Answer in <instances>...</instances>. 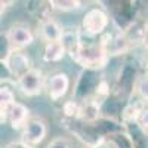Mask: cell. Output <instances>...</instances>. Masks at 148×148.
<instances>
[{
    "label": "cell",
    "instance_id": "cell-5",
    "mask_svg": "<svg viewBox=\"0 0 148 148\" xmlns=\"http://www.w3.org/2000/svg\"><path fill=\"white\" fill-rule=\"evenodd\" d=\"M82 27L86 34L98 36L105 31L108 27V15L101 9H90L88 14L83 16Z\"/></svg>",
    "mask_w": 148,
    "mask_h": 148
},
{
    "label": "cell",
    "instance_id": "cell-10",
    "mask_svg": "<svg viewBox=\"0 0 148 148\" xmlns=\"http://www.w3.org/2000/svg\"><path fill=\"white\" fill-rule=\"evenodd\" d=\"M61 45H62L65 53H70V56L73 59H76L77 53H79V49L82 46V37L79 31H64L61 34V39H59Z\"/></svg>",
    "mask_w": 148,
    "mask_h": 148
},
{
    "label": "cell",
    "instance_id": "cell-6",
    "mask_svg": "<svg viewBox=\"0 0 148 148\" xmlns=\"http://www.w3.org/2000/svg\"><path fill=\"white\" fill-rule=\"evenodd\" d=\"M6 42L12 47V51H21L22 47L30 46L34 42V34L27 27L14 25L6 33Z\"/></svg>",
    "mask_w": 148,
    "mask_h": 148
},
{
    "label": "cell",
    "instance_id": "cell-9",
    "mask_svg": "<svg viewBox=\"0 0 148 148\" xmlns=\"http://www.w3.org/2000/svg\"><path fill=\"white\" fill-rule=\"evenodd\" d=\"M101 107L95 99H83L77 105V117L86 123H95L99 119Z\"/></svg>",
    "mask_w": 148,
    "mask_h": 148
},
{
    "label": "cell",
    "instance_id": "cell-20",
    "mask_svg": "<svg viewBox=\"0 0 148 148\" xmlns=\"http://www.w3.org/2000/svg\"><path fill=\"white\" fill-rule=\"evenodd\" d=\"M5 148H30V147L25 145L22 141H12V142H9Z\"/></svg>",
    "mask_w": 148,
    "mask_h": 148
},
{
    "label": "cell",
    "instance_id": "cell-18",
    "mask_svg": "<svg viewBox=\"0 0 148 148\" xmlns=\"http://www.w3.org/2000/svg\"><path fill=\"white\" fill-rule=\"evenodd\" d=\"M77 105L74 101H68L65 105H64V113L68 116V117H73V116H77Z\"/></svg>",
    "mask_w": 148,
    "mask_h": 148
},
{
    "label": "cell",
    "instance_id": "cell-11",
    "mask_svg": "<svg viewBox=\"0 0 148 148\" xmlns=\"http://www.w3.org/2000/svg\"><path fill=\"white\" fill-rule=\"evenodd\" d=\"M61 34H62V28L53 19H46L40 22V36L43 40H46V43L59 42Z\"/></svg>",
    "mask_w": 148,
    "mask_h": 148
},
{
    "label": "cell",
    "instance_id": "cell-12",
    "mask_svg": "<svg viewBox=\"0 0 148 148\" xmlns=\"http://www.w3.org/2000/svg\"><path fill=\"white\" fill-rule=\"evenodd\" d=\"M65 51L61 42H51V43H46L45 46V52H43V59L46 62H58L64 58Z\"/></svg>",
    "mask_w": 148,
    "mask_h": 148
},
{
    "label": "cell",
    "instance_id": "cell-8",
    "mask_svg": "<svg viewBox=\"0 0 148 148\" xmlns=\"http://www.w3.org/2000/svg\"><path fill=\"white\" fill-rule=\"evenodd\" d=\"M30 114L28 108L21 104V102H14L8 110H6V119L9 120L10 126L14 129H19L27 123V117Z\"/></svg>",
    "mask_w": 148,
    "mask_h": 148
},
{
    "label": "cell",
    "instance_id": "cell-21",
    "mask_svg": "<svg viewBox=\"0 0 148 148\" xmlns=\"http://www.w3.org/2000/svg\"><path fill=\"white\" fill-rule=\"evenodd\" d=\"M5 9H6V3H5V2H0V18H2Z\"/></svg>",
    "mask_w": 148,
    "mask_h": 148
},
{
    "label": "cell",
    "instance_id": "cell-19",
    "mask_svg": "<svg viewBox=\"0 0 148 148\" xmlns=\"http://www.w3.org/2000/svg\"><path fill=\"white\" fill-rule=\"evenodd\" d=\"M93 148H120L116 142L113 141H107V139H101L99 142H96L93 145Z\"/></svg>",
    "mask_w": 148,
    "mask_h": 148
},
{
    "label": "cell",
    "instance_id": "cell-14",
    "mask_svg": "<svg viewBox=\"0 0 148 148\" xmlns=\"http://www.w3.org/2000/svg\"><path fill=\"white\" fill-rule=\"evenodd\" d=\"M51 6L56 10H62V12H71V10H77L82 8V3L79 0H52Z\"/></svg>",
    "mask_w": 148,
    "mask_h": 148
},
{
    "label": "cell",
    "instance_id": "cell-13",
    "mask_svg": "<svg viewBox=\"0 0 148 148\" xmlns=\"http://www.w3.org/2000/svg\"><path fill=\"white\" fill-rule=\"evenodd\" d=\"M93 71L92 70H86L82 76H80V80H79V84H77V92L76 95L79 98H84L86 93H88V90L93 86L95 83V79H93Z\"/></svg>",
    "mask_w": 148,
    "mask_h": 148
},
{
    "label": "cell",
    "instance_id": "cell-7",
    "mask_svg": "<svg viewBox=\"0 0 148 148\" xmlns=\"http://www.w3.org/2000/svg\"><path fill=\"white\" fill-rule=\"evenodd\" d=\"M70 89V79L65 73H56L47 83V95L52 101H59Z\"/></svg>",
    "mask_w": 148,
    "mask_h": 148
},
{
    "label": "cell",
    "instance_id": "cell-3",
    "mask_svg": "<svg viewBox=\"0 0 148 148\" xmlns=\"http://www.w3.org/2000/svg\"><path fill=\"white\" fill-rule=\"evenodd\" d=\"M46 133H47V127H46V123L43 120L30 119L24 125L21 141L25 145H28L30 148H34L40 142H43V139L46 138Z\"/></svg>",
    "mask_w": 148,
    "mask_h": 148
},
{
    "label": "cell",
    "instance_id": "cell-16",
    "mask_svg": "<svg viewBox=\"0 0 148 148\" xmlns=\"http://www.w3.org/2000/svg\"><path fill=\"white\" fill-rule=\"evenodd\" d=\"M14 102H15L14 92L9 88H0V108L6 111Z\"/></svg>",
    "mask_w": 148,
    "mask_h": 148
},
{
    "label": "cell",
    "instance_id": "cell-17",
    "mask_svg": "<svg viewBox=\"0 0 148 148\" xmlns=\"http://www.w3.org/2000/svg\"><path fill=\"white\" fill-rule=\"evenodd\" d=\"M46 148H71V142L64 136H58L49 142Z\"/></svg>",
    "mask_w": 148,
    "mask_h": 148
},
{
    "label": "cell",
    "instance_id": "cell-22",
    "mask_svg": "<svg viewBox=\"0 0 148 148\" xmlns=\"http://www.w3.org/2000/svg\"><path fill=\"white\" fill-rule=\"evenodd\" d=\"M2 120H3V121L6 120V111L0 108V121H2Z\"/></svg>",
    "mask_w": 148,
    "mask_h": 148
},
{
    "label": "cell",
    "instance_id": "cell-1",
    "mask_svg": "<svg viewBox=\"0 0 148 148\" xmlns=\"http://www.w3.org/2000/svg\"><path fill=\"white\" fill-rule=\"evenodd\" d=\"M105 55L107 53L101 45H95V43L84 45L82 42L79 53L74 61L79 62L82 67H84L86 70H93V68H99L105 64Z\"/></svg>",
    "mask_w": 148,
    "mask_h": 148
},
{
    "label": "cell",
    "instance_id": "cell-4",
    "mask_svg": "<svg viewBox=\"0 0 148 148\" xmlns=\"http://www.w3.org/2000/svg\"><path fill=\"white\" fill-rule=\"evenodd\" d=\"M43 73L37 68H31L30 71H27L22 77H19L16 80L18 88L21 89V92L27 96H37L42 93L43 89Z\"/></svg>",
    "mask_w": 148,
    "mask_h": 148
},
{
    "label": "cell",
    "instance_id": "cell-2",
    "mask_svg": "<svg viewBox=\"0 0 148 148\" xmlns=\"http://www.w3.org/2000/svg\"><path fill=\"white\" fill-rule=\"evenodd\" d=\"M3 65L9 76L15 77L16 80L33 68L30 56L22 51H9V53H6V58L3 61Z\"/></svg>",
    "mask_w": 148,
    "mask_h": 148
},
{
    "label": "cell",
    "instance_id": "cell-15",
    "mask_svg": "<svg viewBox=\"0 0 148 148\" xmlns=\"http://www.w3.org/2000/svg\"><path fill=\"white\" fill-rule=\"evenodd\" d=\"M142 114V110L136 105H127L125 110H123V120L127 121V123H135V121H138V119L141 117Z\"/></svg>",
    "mask_w": 148,
    "mask_h": 148
}]
</instances>
